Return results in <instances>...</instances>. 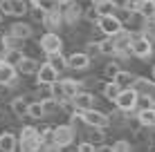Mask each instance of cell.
Wrapping results in <instances>:
<instances>
[{"label": "cell", "mask_w": 155, "mask_h": 152, "mask_svg": "<svg viewBox=\"0 0 155 152\" xmlns=\"http://www.w3.org/2000/svg\"><path fill=\"white\" fill-rule=\"evenodd\" d=\"M77 112H79V110H77ZM79 119H81L85 125H90V128H106V125L110 123L108 114L99 112V110H92V107L81 110V112H79Z\"/></svg>", "instance_id": "1"}, {"label": "cell", "mask_w": 155, "mask_h": 152, "mask_svg": "<svg viewBox=\"0 0 155 152\" xmlns=\"http://www.w3.org/2000/svg\"><path fill=\"white\" fill-rule=\"evenodd\" d=\"M74 141V128L72 125H56L52 128V143L58 148H68Z\"/></svg>", "instance_id": "2"}, {"label": "cell", "mask_w": 155, "mask_h": 152, "mask_svg": "<svg viewBox=\"0 0 155 152\" xmlns=\"http://www.w3.org/2000/svg\"><path fill=\"white\" fill-rule=\"evenodd\" d=\"M115 105L121 110V112H130V110L137 107V90L133 87H126V90L119 92V96L115 98Z\"/></svg>", "instance_id": "3"}, {"label": "cell", "mask_w": 155, "mask_h": 152, "mask_svg": "<svg viewBox=\"0 0 155 152\" xmlns=\"http://www.w3.org/2000/svg\"><path fill=\"white\" fill-rule=\"evenodd\" d=\"M99 29L104 31L106 36H117L124 31L121 27V20L117 18L115 14H108V16H99Z\"/></svg>", "instance_id": "4"}, {"label": "cell", "mask_w": 155, "mask_h": 152, "mask_svg": "<svg viewBox=\"0 0 155 152\" xmlns=\"http://www.w3.org/2000/svg\"><path fill=\"white\" fill-rule=\"evenodd\" d=\"M61 38H58V34H54V31H47V34H43L41 38V49L45 51L47 56L50 54H58L61 51Z\"/></svg>", "instance_id": "5"}, {"label": "cell", "mask_w": 155, "mask_h": 152, "mask_svg": "<svg viewBox=\"0 0 155 152\" xmlns=\"http://www.w3.org/2000/svg\"><path fill=\"white\" fill-rule=\"evenodd\" d=\"M36 78H38L41 85H52L54 81H58V72L50 63H43V65H38V70H36Z\"/></svg>", "instance_id": "6"}, {"label": "cell", "mask_w": 155, "mask_h": 152, "mask_svg": "<svg viewBox=\"0 0 155 152\" xmlns=\"http://www.w3.org/2000/svg\"><path fill=\"white\" fill-rule=\"evenodd\" d=\"M130 49H133V54L140 56V58H148V56H151V51H153V49H151V40L144 38V36H140V38H133Z\"/></svg>", "instance_id": "7"}, {"label": "cell", "mask_w": 155, "mask_h": 152, "mask_svg": "<svg viewBox=\"0 0 155 152\" xmlns=\"http://www.w3.org/2000/svg\"><path fill=\"white\" fill-rule=\"evenodd\" d=\"M92 101H94V98H92V94H90V92H77L72 96V107L81 112V110L92 107Z\"/></svg>", "instance_id": "8"}, {"label": "cell", "mask_w": 155, "mask_h": 152, "mask_svg": "<svg viewBox=\"0 0 155 152\" xmlns=\"http://www.w3.org/2000/svg\"><path fill=\"white\" fill-rule=\"evenodd\" d=\"M18 150V139L12 132H2L0 134V152H16Z\"/></svg>", "instance_id": "9"}, {"label": "cell", "mask_w": 155, "mask_h": 152, "mask_svg": "<svg viewBox=\"0 0 155 152\" xmlns=\"http://www.w3.org/2000/svg\"><path fill=\"white\" fill-rule=\"evenodd\" d=\"M88 65H90V56L83 54V51H77V54H72L68 58V67L70 70H85Z\"/></svg>", "instance_id": "10"}, {"label": "cell", "mask_w": 155, "mask_h": 152, "mask_svg": "<svg viewBox=\"0 0 155 152\" xmlns=\"http://www.w3.org/2000/svg\"><path fill=\"white\" fill-rule=\"evenodd\" d=\"M41 137H29V139H18L20 152H41Z\"/></svg>", "instance_id": "11"}, {"label": "cell", "mask_w": 155, "mask_h": 152, "mask_svg": "<svg viewBox=\"0 0 155 152\" xmlns=\"http://www.w3.org/2000/svg\"><path fill=\"white\" fill-rule=\"evenodd\" d=\"M14 81H16V67L9 63H2L0 65V85H9Z\"/></svg>", "instance_id": "12"}, {"label": "cell", "mask_w": 155, "mask_h": 152, "mask_svg": "<svg viewBox=\"0 0 155 152\" xmlns=\"http://www.w3.org/2000/svg\"><path fill=\"white\" fill-rule=\"evenodd\" d=\"M137 121L144 128H155V107H148V110H140L137 114Z\"/></svg>", "instance_id": "13"}, {"label": "cell", "mask_w": 155, "mask_h": 152, "mask_svg": "<svg viewBox=\"0 0 155 152\" xmlns=\"http://www.w3.org/2000/svg\"><path fill=\"white\" fill-rule=\"evenodd\" d=\"M58 83H61L63 96H68V98H72L77 92H81L79 90V81H74V78H65V81H58Z\"/></svg>", "instance_id": "14"}, {"label": "cell", "mask_w": 155, "mask_h": 152, "mask_svg": "<svg viewBox=\"0 0 155 152\" xmlns=\"http://www.w3.org/2000/svg\"><path fill=\"white\" fill-rule=\"evenodd\" d=\"M9 34L16 36V38H20V40H25V38H29V36H31V27H29V25H25V23H16V25H12Z\"/></svg>", "instance_id": "15"}, {"label": "cell", "mask_w": 155, "mask_h": 152, "mask_svg": "<svg viewBox=\"0 0 155 152\" xmlns=\"http://www.w3.org/2000/svg\"><path fill=\"white\" fill-rule=\"evenodd\" d=\"M115 83L121 87V90H126V87H130L133 83H137V78L133 76V74H128V72H121V70H119V72L115 74Z\"/></svg>", "instance_id": "16"}, {"label": "cell", "mask_w": 155, "mask_h": 152, "mask_svg": "<svg viewBox=\"0 0 155 152\" xmlns=\"http://www.w3.org/2000/svg\"><path fill=\"white\" fill-rule=\"evenodd\" d=\"M16 70L23 72V74H34V72L38 70V63H36L34 58H25V56H23V60L16 65Z\"/></svg>", "instance_id": "17"}, {"label": "cell", "mask_w": 155, "mask_h": 152, "mask_svg": "<svg viewBox=\"0 0 155 152\" xmlns=\"http://www.w3.org/2000/svg\"><path fill=\"white\" fill-rule=\"evenodd\" d=\"M47 63H50L56 72H61V70H65V67H68V58H63L61 51H58V54H50V56H47Z\"/></svg>", "instance_id": "18"}, {"label": "cell", "mask_w": 155, "mask_h": 152, "mask_svg": "<svg viewBox=\"0 0 155 152\" xmlns=\"http://www.w3.org/2000/svg\"><path fill=\"white\" fill-rule=\"evenodd\" d=\"M119 92H121V87L117 85L115 81H110V83H106V85H104V96L108 98V101H113V103H115V98L119 96Z\"/></svg>", "instance_id": "19"}, {"label": "cell", "mask_w": 155, "mask_h": 152, "mask_svg": "<svg viewBox=\"0 0 155 152\" xmlns=\"http://www.w3.org/2000/svg\"><path fill=\"white\" fill-rule=\"evenodd\" d=\"M27 116H31V119H43V116H45V107H43V101L29 103V107H27Z\"/></svg>", "instance_id": "20"}, {"label": "cell", "mask_w": 155, "mask_h": 152, "mask_svg": "<svg viewBox=\"0 0 155 152\" xmlns=\"http://www.w3.org/2000/svg\"><path fill=\"white\" fill-rule=\"evenodd\" d=\"M27 107H29V103L25 98H14V103H12V110L16 116H27Z\"/></svg>", "instance_id": "21"}, {"label": "cell", "mask_w": 155, "mask_h": 152, "mask_svg": "<svg viewBox=\"0 0 155 152\" xmlns=\"http://www.w3.org/2000/svg\"><path fill=\"white\" fill-rule=\"evenodd\" d=\"M115 9H117V5L113 0H106V2H101V5H94V14L97 16H108V14H113Z\"/></svg>", "instance_id": "22"}, {"label": "cell", "mask_w": 155, "mask_h": 152, "mask_svg": "<svg viewBox=\"0 0 155 152\" xmlns=\"http://www.w3.org/2000/svg\"><path fill=\"white\" fill-rule=\"evenodd\" d=\"M43 23H45L50 29H54L56 25L61 23V11H58V9H54V11H47V14H45V18H43Z\"/></svg>", "instance_id": "23"}, {"label": "cell", "mask_w": 155, "mask_h": 152, "mask_svg": "<svg viewBox=\"0 0 155 152\" xmlns=\"http://www.w3.org/2000/svg\"><path fill=\"white\" fill-rule=\"evenodd\" d=\"M31 2H34V7L38 9V11H43V14L56 9V0H31Z\"/></svg>", "instance_id": "24"}, {"label": "cell", "mask_w": 155, "mask_h": 152, "mask_svg": "<svg viewBox=\"0 0 155 152\" xmlns=\"http://www.w3.org/2000/svg\"><path fill=\"white\" fill-rule=\"evenodd\" d=\"M137 14H142L144 18H153L155 16V0H142V7Z\"/></svg>", "instance_id": "25"}, {"label": "cell", "mask_w": 155, "mask_h": 152, "mask_svg": "<svg viewBox=\"0 0 155 152\" xmlns=\"http://www.w3.org/2000/svg\"><path fill=\"white\" fill-rule=\"evenodd\" d=\"M137 107H140V110L155 107V101H153V96H148V94H137Z\"/></svg>", "instance_id": "26"}, {"label": "cell", "mask_w": 155, "mask_h": 152, "mask_svg": "<svg viewBox=\"0 0 155 152\" xmlns=\"http://www.w3.org/2000/svg\"><path fill=\"white\" fill-rule=\"evenodd\" d=\"M2 45H5V49H7V51H9V49H18V47H20V38L7 34V36L2 38Z\"/></svg>", "instance_id": "27"}, {"label": "cell", "mask_w": 155, "mask_h": 152, "mask_svg": "<svg viewBox=\"0 0 155 152\" xmlns=\"http://www.w3.org/2000/svg\"><path fill=\"white\" fill-rule=\"evenodd\" d=\"M20 60H23V54H20V49H9V51H7V60H5V63H9V65L16 67Z\"/></svg>", "instance_id": "28"}, {"label": "cell", "mask_w": 155, "mask_h": 152, "mask_svg": "<svg viewBox=\"0 0 155 152\" xmlns=\"http://www.w3.org/2000/svg\"><path fill=\"white\" fill-rule=\"evenodd\" d=\"M0 14L12 16L14 14V0H0Z\"/></svg>", "instance_id": "29"}, {"label": "cell", "mask_w": 155, "mask_h": 152, "mask_svg": "<svg viewBox=\"0 0 155 152\" xmlns=\"http://www.w3.org/2000/svg\"><path fill=\"white\" fill-rule=\"evenodd\" d=\"M140 7H142V0H126L124 2V11H128V14L140 11Z\"/></svg>", "instance_id": "30"}, {"label": "cell", "mask_w": 155, "mask_h": 152, "mask_svg": "<svg viewBox=\"0 0 155 152\" xmlns=\"http://www.w3.org/2000/svg\"><path fill=\"white\" fill-rule=\"evenodd\" d=\"M110 148H113V152H130V143H128V141H115L113 145H110Z\"/></svg>", "instance_id": "31"}, {"label": "cell", "mask_w": 155, "mask_h": 152, "mask_svg": "<svg viewBox=\"0 0 155 152\" xmlns=\"http://www.w3.org/2000/svg\"><path fill=\"white\" fill-rule=\"evenodd\" d=\"M25 11H27L25 0H14V14H12V16H23Z\"/></svg>", "instance_id": "32"}, {"label": "cell", "mask_w": 155, "mask_h": 152, "mask_svg": "<svg viewBox=\"0 0 155 152\" xmlns=\"http://www.w3.org/2000/svg\"><path fill=\"white\" fill-rule=\"evenodd\" d=\"M65 18H68V20H77V18H79V9L72 7V2L68 5V9H65Z\"/></svg>", "instance_id": "33"}, {"label": "cell", "mask_w": 155, "mask_h": 152, "mask_svg": "<svg viewBox=\"0 0 155 152\" xmlns=\"http://www.w3.org/2000/svg\"><path fill=\"white\" fill-rule=\"evenodd\" d=\"M77 152H97V145L90 143V141H83V143L77 148Z\"/></svg>", "instance_id": "34"}, {"label": "cell", "mask_w": 155, "mask_h": 152, "mask_svg": "<svg viewBox=\"0 0 155 152\" xmlns=\"http://www.w3.org/2000/svg\"><path fill=\"white\" fill-rule=\"evenodd\" d=\"M104 128H94L92 132V139H90V143H99V141H104V132H101Z\"/></svg>", "instance_id": "35"}, {"label": "cell", "mask_w": 155, "mask_h": 152, "mask_svg": "<svg viewBox=\"0 0 155 152\" xmlns=\"http://www.w3.org/2000/svg\"><path fill=\"white\" fill-rule=\"evenodd\" d=\"M41 152H61V148L54 145V143H43L41 145Z\"/></svg>", "instance_id": "36"}, {"label": "cell", "mask_w": 155, "mask_h": 152, "mask_svg": "<svg viewBox=\"0 0 155 152\" xmlns=\"http://www.w3.org/2000/svg\"><path fill=\"white\" fill-rule=\"evenodd\" d=\"M117 72H119V70H117V65H110V67H108V74H110V76H115Z\"/></svg>", "instance_id": "37"}, {"label": "cell", "mask_w": 155, "mask_h": 152, "mask_svg": "<svg viewBox=\"0 0 155 152\" xmlns=\"http://www.w3.org/2000/svg\"><path fill=\"white\" fill-rule=\"evenodd\" d=\"M97 152H113V148L110 145H101V148H97Z\"/></svg>", "instance_id": "38"}, {"label": "cell", "mask_w": 155, "mask_h": 152, "mask_svg": "<svg viewBox=\"0 0 155 152\" xmlns=\"http://www.w3.org/2000/svg\"><path fill=\"white\" fill-rule=\"evenodd\" d=\"M72 0H56V5H70Z\"/></svg>", "instance_id": "39"}, {"label": "cell", "mask_w": 155, "mask_h": 152, "mask_svg": "<svg viewBox=\"0 0 155 152\" xmlns=\"http://www.w3.org/2000/svg\"><path fill=\"white\" fill-rule=\"evenodd\" d=\"M101 2H106V0H92V5H101Z\"/></svg>", "instance_id": "40"}, {"label": "cell", "mask_w": 155, "mask_h": 152, "mask_svg": "<svg viewBox=\"0 0 155 152\" xmlns=\"http://www.w3.org/2000/svg\"><path fill=\"white\" fill-rule=\"evenodd\" d=\"M151 76H153V81H155V65H153V70H151Z\"/></svg>", "instance_id": "41"}, {"label": "cell", "mask_w": 155, "mask_h": 152, "mask_svg": "<svg viewBox=\"0 0 155 152\" xmlns=\"http://www.w3.org/2000/svg\"><path fill=\"white\" fill-rule=\"evenodd\" d=\"M0 20H2V14H0Z\"/></svg>", "instance_id": "42"}, {"label": "cell", "mask_w": 155, "mask_h": 152, "mask_svg": "<svg viewBox=\"0 0 155 152\" xmlns=\"http://www.w3.org/2000/svg\"><path fill=\"white\" fill-rule=\"evenodd\" d=\"M0 65H2V60H0Z\"/></svg>", "instance_id": "43"}, {"label": "cell", "mask_w": 155, "mask_h": 152, "mask_svg": "<svg viewBox=\"0 0 155 152\" xmlns=\"http://www.w3.org/2000/svg\"><path fill=\"white\" fill-rule=\"evenodd\" d=\"M153 18H155V16H153Z\"/></svg>", "instance_id": "44"}]
</instances>
